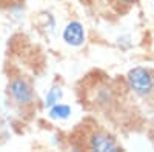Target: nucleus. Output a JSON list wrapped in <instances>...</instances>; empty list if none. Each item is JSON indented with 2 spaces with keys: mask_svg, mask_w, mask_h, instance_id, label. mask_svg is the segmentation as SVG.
<instances>
[{
  "mask_svg": "<svg viewBox=\"0 0 154 152\" xmlns=\"http://www.w3.org/2000/svg\"><path fill=\"white\" fill-rule=\"evenodd\" d=\"M126 82L130 89L139 97H149L154 92V77L146 68L137 66L128 71Z\"/></svg>",
  "mask_w": 154,
  "mask_h": 152,
  "instance_id": "nucleus-1",
  "label": "nucleus"
},
{
  "mask_svg": "<svg viewBox=\"0 0 154 152\" xmlns=\"http://www.w3.org/2000/svg\"><path fill=\"white\" fill-rule=\"evenodd\" d=\"M8 91H9L12 100H14L17 105H20V106H28V105L32 103V100H34L32 88L28 85V82H25L23 79H14L9 83Z\"/></svg>",
  "mask_w": 154,
  "mask_h": 152,
  "instance_id": "nucleus-2",
  "label": "nucleus"
},
{
  "mask_svg": "<svg viewBox=\"0 0 154 152\" xmlns=\"http://www.w3.org/2000/svg\"><path fill=\"white\" fill-rule=\"evenodd\" d=\"M88 148L93 151H100V152H114V151H120V146L117 145L116 138L103 131H97L91 134L88 142Z\"/></svg>",
  "mask_w": 154,
  "mask_h": 152,
  "instance_id": "nucleus-3",
  "label": "nucleus"
},
{
  "mask_svg": "<svg viewBox=\"0 0 154 152\" xmlns=\"http://www.w3.org/2000/svg\"><path fill=\"white\" fill-rule=\"evenodd\" d=\"M85 28L80 22H69L66 23V26L63 28V32H62V39L66 45L72 46V48H79L85 43Z\"/></svg>",
  "mask_w": 154,
  "mask_h": 152,
  "instance_id": "nucleus-4",
  "label": "nucleus"
},
{
  "mask_svg": "<svg viewBox=\"0 0 154 152\" xmlns=\"http://www.w3.org/2000/svg\"><path fill=\"white\" fill-rule=\"evenodd\" d=\"M48 109H49L48 115H49V118H53V120H66L71 115V108L68 105L60 103V101L56 103L54 106L48 108Z\"/></svg>",
  "mask_w": 154,
  "mask_h": 152,
  "instance_id": "nucleus-5",
  "label": "nucleus"
},
{
  "mask_svg": "<svg viewBox=\"0 0 154 152\" xmlns=\"http://www.w3.org/2000/svg\"><path fill=\"white\" fill-rule=\"evenodd\" d=\"M63 98V91L60 86H53L51 89L46 92L45 95V106L46 108H51L54 106L56 103H59V101Z\"/></svg>",
  "mask_w": 154,
  "mask_h": 152,
  "instance_id": "nucleus-6",
  "label": "nucleus"
},
{
  "mask_svg": "<svg viewBox=\"0 0 154 152\" xmlns=\"http://www.w3.org/2000/svg\"><path fill=\"white\" fill-rule=\"evenodd\" d=\"M116 3H120V5H125V6H130V5H134L137 3L139 0H114Z\"/></svg>",
  "mask_w": 154,
  "mask_h": 152,
  "instance_id": "nucleus-7",
  "label": "nucleus"
}]
</instances>
